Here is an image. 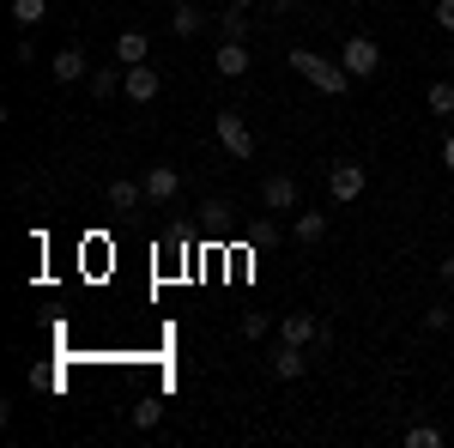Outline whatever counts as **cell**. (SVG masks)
<instances>
[{"label": "cell", "mask_w": 454, "mask_h": 448, "mask_svg": "<svg viewBox=\"0 0 454 448\" xmlns=\"http://www.w3.org/2000/svg\"><path fill=\"white\" fill-rule=\"evenodd\" d=\"M145 55H152V36H145L140 25H134V31H121V36H115V61H121V67H140Z\"/></svg>", "instance_id": "obj_13"}, {"label": "cell", "mask_w": 454, "mask_h": 448, "mask_svg": "<svg viewBox=\"0 0 454 448\" xmlns=\"http://www.w3.org/2000/svg\"><path fill=\"white\" fill-rule=\"evenodd\" d=\"M212 25H218V43H248V19H243V12H231V6H224Z\"/></svg>", "instance_id": "obj_17"}, {"label": "cell", "mask_w": 454, "mask_h": 448, "mask_svg": "<svg viewBox=\"0 0 454 448\" xmlns=\"http://www.w3.org/2000/svg\"><path fill=\"white\" fill-rule=\"evenodd\" d=\"M43 19H49V0H12V25L19 31H36Z\"/></svg>", "instance_id": "obj_16"}, {"label": "cell", "mask_w": 454, "mask_h": 448, "mask_svg": "<svg viewBox=\"0 0 454 448\" xmlns=\"http://www.w3.org/2000/svg\"><path fill=\"white\" fill-rule=\"evenodd\" d=\"M303 370H309V345L279 340V351H273V376H279V381H297Z\"/></svg>", "instance_id": "obj_10"}, {"label": "cell", "mask_w": 454, "mask_h": 448, "mask_svg": "<svg viewBox=\"0 0 454 448\" xmlns=\"http://www.w3.org/2000/svg\"><path fill=\"white\" fill-rule=\"evenodd\" d=\"M406 448H442V430L436 424H412L406 430Z\"/></svg>", "instance_id": "obj_21"}, {"label": "cell", "mask_w": 454, "mask_h": 448, "mask_svg": "<svg viewBox=\"0 0 454 448\" xmlns=\"http://www.w3.org/2000/svg\"><path fill=\"white\" fill-rule=\"evenodd\" d=\"M436 279H442V285H454V248L442 255V261H436Z\"/></svg>", "instance_id": "obj_25"}, {"label": "cell", "mask_w": 454, "mask_h": 448, "mask_svg": "<svg viewBox=\"0 0 454 448\" xmlns=\"http://www.w3.org/2000/svg\"><path fill=\"white\" fill-rule=\"evenodd\" d=\"M442 170H449V176H454V134H449V139H442Z\"/></svg>", "instance_id": "obj_26"}, {"label": "cell", "mask_w": 454, "mask_h": 448, "mask_svg": "<svg viewBox=\"0 0 454 448\" xmlns=\"http://www.w3.org/2000/svg\"><path fill=\"white\" fill-rule=\"evenodd\" d=\"M212 134H218V145H224V152H231V164H248V158H254V134H248V122L237 115V109H218Z\"/></svg>", "instance_id": "obj_3"}, {"label": "cell", "mask_w": 454, "mask_h": 448, "mask_svg": "<svg viewBox=\"0 0 454 448\" xmlns=\"http://www.w3.org/2000/svg\"><path fill=\"white\" fill-rule=\"evenodd\" d=\"M449 67H454V55H449Z\"/></svg>", "instance_id": "obj_28"}, {"label": "cell", "mask_w": 454, "mask_h": 448, "mask_svg": "<svg viewBox=\"0 0 454 448\" xmlns=\"http://www.w3.org/2000/svg\"><path fill=\"white\" fill-rule=\"evenodd\" d=\"M140 182H145V200H152V207H170L176 194H182V176H176L170 164H152Z\"/></svg>", "instance_id": "obj_7"}, {"label": "cell", "mask_w": 454, "mask_h": 448, "mask_svg": "<svg viewBox=\"0 0 454 448\" xmlns=\"http://www.w3.org/2000/svg\"><path fill=\"white\" fill-rule=\"evenodd\" d=\"M158 91H164V79H158V67H121V98H128V104H152V98H158Z\"/></svg>", "instance_id": "obj_6"}, {"label": "cell", "mask_w": 454, "mask_h": 448, "mask_svg": "<svg viewBox=\"0 0 454 448\" xmlns=\"http://www.w3.org/2000/svg\"><path fill=\"white\" fill-rule=\"evenodd\" d=\"M134 207H145V182L115 176V182H109V212H134Z\"/></svg>", "instance_id": "obj_12"}, {"label": "cell", "mask_w": 454, "mask_h": 448, "mask_svg": "<svg viewBox=\"0 0 454 448\" xmlns=\"http://www.w3.org/2000/svg\"><path fill=\"white\" fill-rule=\"evenodd\" d=\"M424 327H430V334H449V327H454V310H449V303H430V310H424Z\"/></svg>", "instance_id": "obj_23"}, {"label": "cell", "mask_w": 454, "mask_h": 448, "mask_svg": "<svg viewBox=\"0 0 454 448\" xmlns=\"http://www.w3.org/2000/svg\"><path fill=\"white\" fill-rule=\"evenodd\" d=\"M212 67L224 73V79H243L254 61H248V43H218V55H212Z\"/></svg>", "instance_id": "obj_14"}, {"label": "cell", "mask_w": 454, "mask_h": 448, "mask_svg": "<svg viewBox=\"0 0 454 448\" xmlns=\"http://www.w3.org/2000/svg\"><path fill=\"white\" fill-rule=\"evenodd\" d=\"M285 61L303 73L315 91H327V98H346V91H351V73L340 67V61H327V55H315V49H291Z\"/></svg>", "instance_id": "obj_1"}, {"label": "cell", "mask_w": 454, "mask_h": 448, "mask_svg": "<svg viewBox=\"0 0 454 448\" xmlns=\"http://www.w3.org/2000/svg\"><path fill=\"white\" fill-rule=\"evenodd\" d=\"M115 67H121V61H115ZM115 67H91V98H115V91H121V73Z\"/></svg>", "instance_id": "obj_19"}, {"label": "cell", "mask_w": 454, "mask_h": 448, "mask_svg": "<svg viewBox=\"0 0 454 448\" xmlns=\"http://www.w3.org/2000/svg\"><path fill=\"white\" fill-rule=\"evenodd\" d=\"M279 340H291V345H321L327 340V321L315 310H291V315H279Z\"/></svg>", "instance_id": "obj_4"}, {"label": "cell", "mask_w": 454, "mask_h": 448, "mask_svg": "<svg viewBox=\"0 0 454 448\" xmlns=\"http://www.w3.org/2000/svg\"><path fill=\"white\" fill-rule=\"evenodd\" d=\"M291 237L303 242V248H315V242L327 237V212H297V224H291Z\"/></svg>", "instance_id": "obj_15"}, {"label": "cell", "mask_w": 454, "mask_h": 448, "mask_svg": "<svg viewBox=\"0 0 454 448\" xmlns=\"http://www.w3.org/2000/svg\"><path fill=\"white\" fill-rule=\"evenodd\" d=\"M207 25H212V19L200 12V0H176V12H170V31L176 36H200Z\"/></svg>", "instance_id": "obj_11"}, {"label": "cell", "mask_w": 454, "mask_h": 448, "mask_svg": "<svg viewBox=\"0 0 454 448\" xmlns=\"http://www.w3.org/2000/svg\"><path fill=\"white\" fill-rule=\"evenodd\" d=\"M261 200H267V212H297V176H267L261 182Z\"/></svg>", "instance_id": "obj_9"}, {"label": "cell", "mask_w": 454, "mask_h": 448, "mask_svg": "<svg viewBox=\"0 0 454 448\" xmlns=\"http://www.w3.org/2000/svg\"><path fill=\"white\" fill-rule=\"evenodd\" d=\"M273 6H279V12H291V6H297V0H273Z\"/></svg>", "instance_id": "obj_27"}, {"label": "cell", "mask_w": 454, "mask_h": 448, "mask_svg": "<svg viewBox=\"0 0 454 448\" xmlns=\"http://www.w3.org/2000/svg\"><path fill=\"white\" fill-rule=\"evenodd\" d=\"M430 19H436V31L454 36V0H436V12H430Z\"/></svg>", "instance_id": "obj_24"}, {"label": "cell", "mask_w": 454, "mask_h": 448, "mask_svg": "<svg viewBox=\"0 0 454 448\" xmlns=\"http://www.w3.org/2000/svg\"><path fill=\"white\" fill-rule=\"evenodd\" d=\"M267 327H273V315H267V310H248L243 315V340H267Z\"/></svg>", "instance_id": "obj_22"}, {"label": "cell", "mask_w": 454, "mask_h": 448, "mask_svg": "<svg viewBox=\"0 0 454 448\" xmlns=\"http://www.w3.org/2000/svg\"><path fill=\"white\" fill-rule=\"evenodd\" d=\"M424 104H430V115H454V79H436V85H424Z\"/></svg>", "instance_id": "obj_18"}, {"label": "cell", "mask_w": 454, "mask_h": 448, "mask_svg": "<svg viewBox=\"0 0 454 448\" xmlns=\"http://www.w3.org/2000/svg\"><path fill=\"white\" fill-rule=\"evenodd\" d=\"M364 182H370V176H364V164H351V158H340V164H327V194H333L340 207H351V200L364 194Z\"/></svg>", "instance_id": "obj_5"}, {"label": "cell", "mask_w": 454, "mask_h": 448, "mask_svg": "<svg viewBox=\"0 0 454 448\" xmlns=\"http://www.w3.org/2000/svg\"><path fill=\"white\" fill-rule=\"evenodd\" d=\"M85 73H91V61H85V49H55V61H49V79H55V85H79V79H85Z\"/></svg>", "instance_id": "obj_8"}, {"label": "cell", "mask_w": 454, "mask_h": 448, "mask_svg": "<svg viewBox=\"0 0 454 448\" xmlns=\"http://www.w3.org/2000/svg\"><path fill=\"white\" fill-rule=\"evenodd\" d=\"M158 418H164V400H158V394H145V400H134V430H152Z\"/></svg>", "instance_id": "obj_20"}, {"label": "cell", "mask_w": 454, "mask_h": 448, "mask_svg": "<svg viewBox=\"0 0 454 448\" xmlns=\"http://www.w3.org/2000/svg\"><path fill=\"white\" fill-rule=\"evenodd\" d=\"M340 67H346L351 79H376V67H382V43L364 36V31H351L346 49H340Z\"/></svg>", "instance_id": "obj_2"}]
</instances>
